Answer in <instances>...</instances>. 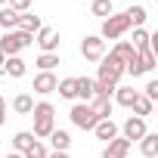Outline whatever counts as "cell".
<instances>
[{
    "label": "cell",
    "instance_id": "cell-1",
    "mask_svg": "<svg viewBox=\"0 0 158 158\" xmlns=\"http://www.w3.org/2000/svg\"><path fill=\"white\" fill-rule=\"evenodd\" d=\"M31 118H34V130H31L34 139H47V136L56 130V109H53V102H47V99L34 102Z\"/></svg>",
    "mask_w": 158,
    "mask_h": 158
},
{
    "label": "cell",
    "instance_id": "cell-2",
    "mask_svg": "<svg viewBox=\"0 0 158 158\" xmlns=\"http://www.w3.org/2000/svg\"><path fill=\"white\" fill-rule=\"evenodd\" d=\"M34 44V34H25V31H6L3 37H0V53L3 56H19L22 50H28Z\"/></svg>",
    "mask_w": 158,
    "mask_h": 158
},
{
    "label": "cell",
    "instance_id": "cell-3",
    "mask_svg": "<svg viewBox=\"0 0 158 158\" xmlns=\"http://www.w3.org/2000/svg\"><path fill=\"white\" fill-rule=\"evenodd\" d=\"M127 31H130V22H127V16H124V13H112L109 19H102L99 37H102V40H121Z\"/></svg>",
    "mask_w": 158,
    "mask_h": 158
},
{
    "label": "cell",
    "instance_id": "cell-4",
    "mask_svg": "<svg viewBox=\"0 0 158 158\" xmlns=\"http://www.w3.org/2000/svg\"><path fill=\"white\" fill-rule=\"evenodd\" d=\"M68 118H71V124L77 127V130H93L96 127V112L87 106V102H74L71 106V112H68Z\"/></svg>",
    "mask_w": 158,
    "mask_h": 158
},
{
    "label": "cell",
    "instance_id": "cell-5",
    "mask_svg": "<svg viewBox=\"0 0 158 158\" xmlns=\"http://www.w3.org/2000/svg\"><path fill=\"white\" fill-rule=\"evenodd\" d=\"M121 77H124V65L115 62L112 56H102V59H99V77H96V81L118 87V84H121Z\"/></svg>",
    "mask_w": 158,
    "mask_h": 158
},
{
    "label": "cell",
    "instance_id": "cell-6",
    "mask_svg": "<svg viewBox=\"0 0 158 158\" xmlns=\"http://www.w3.org/2000/svg\"><path fill=\"white\" fill-rule=\"evenodd\" d=\"M118 130H121V136H124L130 146H133V143H139V139L149 133V127H146V118H136V115H130V118H127V121H124Z\"/></svg>",
    "mask_w": 158,
    "mask_h": 158
},
{
    "label": "cell",
    "instance_id": "cell-7",
    "mask_svg": "<svg viewBox=\"0 0 158 158\" xmlns=\"http://www.w3.org/2000/svg\"><path fill=\"white\" fill-rule=\"evenodd\" d=\"M81 56H84L87 62H99V59L106 56V40H102L99 34L84 37V40H81Z\"/></svg>",
    "mask_w": 158,
    "mask_h": 158
},
{
    "label": "cell",
    "instance_id": "cell-8",
    "mask_svg": "<svg viewBox=\"0 0 158 158\" xmlns=\"http://www.w3.org/2000/svg\"><path fill=\"white\" fill-rule=\"evenodd\" d=\"M34 44L40 47V53H56V50H59V31L44 25V28L34 34Z\"/></svg>",
    "mask_w": 158,
    "mask_h": 158
},
{
    "label": "cell",
    "instance_id": "cell-9",
    "mask_svg": "<svg viewBox=\"0 0 158 158\" xmlns=\"http://www.w3.org/2000/svg\"><path fill=\"white\" fill-rule=\"evenodd\" d=\"M56 84H59V77H56L53 71H40V74H34L31 90L40 93V96H50V93H56Z\"/></svg>",
    "mask_w": 158,
    "mask_h": 158
},
{
    "label": "cell",
    "instance_id": "cell-10",
    "mask_svg": "<svg viewBox=\"0 0 158 158\" xmlns=\"http://www.w3.org/2000/svg\"><path fill=\"white\" fill-rule=\"evenodd\" d=\"M96 139H102V143H112L115 136H118V124L112 121V118H102V121H96V127L90 130Z\"/></svg>",
    "mask_w": 158,
    "mask_h": 158
},
{
    "label": "cell",
    "instance_id": "cell-11",
    "mask_svg": "<svg viewBox=\"0 0 158 158\" xmlns=\"http://www.w3.org/2000/svg\"><path fill=\"white\" fill-rule=\"evenodd\" d=\"M130 155V143L124 139V136H115L112 143H106V149H102V158H127Z\"/></svg>",
    "mask_w": 158,
    "mask_h": 158
},
{
    "label": "cell",
    "instance_id": "cell-12",
    "mask_svg": "<svg viewBox=\"0 0 158 158\" xmlns=\"http://www.w3.org/2000/svg\"><path fill=\"white\" fill-rule=\"evenodd\" d=\"M25 71H28V62L22 56H6L3 68H0V74H10V77H25Z\"/></svg>",
    "mask_w": 158,
    "mask_h": 158
},
{
    "label": "cell",
    "instance_id": "cell-13",
    "mask_svg": "<svg viewBox=\"0 0 158 158\" xmlns=\"http://www.w3.org/2000/svg\"><path fill=\"white\" fill-rule=\"evenodd\" d=\"M40 28H44V22H40V16H34V13H22L19 22H16V31H25V34H37Z\"/></svg>",
    "mask_w": 158,
    "mask_h": 158
},
{
    "label": "cell",
    "instance_id": "cell-14",
    "mask_svg": "<svg viewBox=\"0 0 158 158\" xmlns=\"http://www.w3.org/2000/svg\"><path fill=\"white\" fill-rule=\"evenodd\" d=\"M133 53H136V50H133V47H130V40H115V47H112V50H109V56H112V59H115V62H121V65H127V62H130V56H133Z\"/></svg>",
    "mask_w": 158,
    "mask_h": 158
},
{
    "label": "cell",
    "instance_id": "cell-15",
    "mask_svg": "<svg viewBox=\"0 0 158 158\" xmlns=\"http://www.w3.org/2000/svg\"><path fill=\"white\" fill-rule=\"evenodd\" d=\"M112 96H115L112 102H118V106H124V109H130V106H133V99L139 96V90H133V87H124V84H118Z\"/></svg>",
    "mask_w": 158,
    "mask_h": 158
},
{
    "label": "cell",
    "instance_id": "cell-16",
    "mask_svg": "<svg viewBox=\"0 0 158 158\" xmlns=\"http://www.w3.org/2000/svg\"><path fill=\"white\" fill-rule=\"evenodd\" d=\"M124 16H127L130 28H143V22L149 19V13H146V6H143V3H133V6H127V10H124Z\"/></svg>",
    "mask_w": 158,
    "mask_h": 158
},
{
    "label": "cell",
    "instance_id": "cell-17",
    "mask_svg": "<svg viewBox=\"0 0 158 158\" xmlns=\"http://www.w3.org/2000/svg\"><path fill=\"white\" fill-rule=\"evenodd\" d=\"M74 84H77V102H90L93 99V77H74Z\"/></svg>",
    "mask_w": 158,
    "mask_h": 158
},
{
    "label": "cell",
    "instance_id": "cell-18",
    "mask_svg": "<svg viewBox=\"0 0 158 158\" xmlns=\"http://www.w3.org/2000/svg\"><path fill=\"white\" fill-rule=\"evenodd\" d=\"M87 106L96 112V118H99V121H102V118H112V112H115V102H112V99H96V96H93Z\"/></svg>",
    "mask_w": 158,
    "mask_h": 158
},
{
    "label": "cell",
    "instance_id": "cell-19",
    "mask_svg": "<svg viewBox=\"0 0 158 158\" xmlns=\"http://www.w3.org/2000/svg\"><path fill=\"white\" fill-rule=\"evenodd\" d=\"M47 139H50L53 152H68V146H71V136H68V130H53Z\"/></svg>",
    "mask_w": 158,
    "mask_h": 158
},
{
    "label": "cell",
    "instance_id": "cell-20",
    "mask_svg": "<svg viewBox=\"0 0 158 158\" xmlns=\"http://www.w3.org/2000/svg\"><path fill=\"white\" fill-rule=\"evenodd\" d=\"M139 152H143V158H155L158 155V133H146L143 139H139Z\"/></svg>",
    "mask_w": 158,
    "mask_h": 158
},
{
    "label": "cell",
    "instance_id": "cell-21",
    "mask_svg": "<svg viewBox=\"0 0 158 158\" xmlns=\"http://www.w3.org/2000/svg\"><path fill=\"white\" fill-rule=\"evenodd\" d=\"M31 109H34V96L31 93H19L13 99V112L16 115H31Z\"/></svg>",
    "mask_w": 158,
    "mask_h": 158
},
{
    "label": "cell",
    "instance_id": "cell-22",
    "mask_svg": "<svg viewBox=\"0 0 158 158\" xmlns=\"http://www.w3.org/2000/svg\"><path fill=\"white\" fill-rule=\"evenodd\" d=\"M152 109H155V102H152V99H146L143 93H139V96L133 99V106H130V112H133L136 118H149V115H152Z\"/></svg>",
    "mask_w": 158,
    "mask_h": 158
},
{
    "label": "cell",
    "instance_id": "cell-23",
    "mask_svg": "<svg viewBox=\"0 0 158 158\" xmlns=\"http://www.w3.org/2000/svg\"><path fill=\"white\" fill-rule=\"evenodd\" d=\"M59 96L62 99H77V84H74V77H62V81L56 84Z\"/></svg>",
    "mask_w": 158,
    "mask_h": 158
},
{
    "label": "cell",
    "instance_id": "cell-24",
    "mask_svg": "<svg viewBox=\"0 0 158 158\" xmlns=\"http://www.w3.org/2000/svg\"><path fill=\"white\" fill-rule=\"evenodd\" d=\"M90 13L99 16V19H109V16L115 13V3H112V0H93V3H90Z\"/></svg>",
    "mask_w": 158,
    "mask_h": 158
},
{
    "label": "cell",
    "instance_id": "cell-25",
    "mask_svg": "<svg viewBox=\"0 0 158 158\" xmlns=\"http://www.w3.org/2000/svg\"><path fill=\"white\" fill-rule=\"evenodd\" d=\"M149 31L146 28H133V40H130V47L136 50V53H143V50H149Z\"/></svg>",
    "mask_w": 158,
    "mask_h": 158
},
{
    "label": "cell",
    "instance_id": "cell-26",
    "mask_svg": "<svg viewBox=\"0 0 158 158\" xmlns=\"http://www.w3.org/2000/svg\"><path fill=\"white\" fill-rule=\"evenodd\" d=\"M31 143H34V133H31V130H19V133L13 136V152H25Z\"/></svg>",
    "mask_w": 158,
    "mask_h": 158
},
{
    "label": "cell",
    "instance_id": "cell-27",
    "mask_svg": "<svg viewBox=\"0 0 158 158\" xmlns=\"http://www.w3.org/2000/svg\"><path fill=\"white\" fill-rule=\"evenodd\" d=\"M16 22H19V13H16V10H10V6L0 10V28L13 31V28H16Z\"/></svg>",
    "mask_w": 158,
    "mask_h": 158
},
{
    "label": "cell",
    "instance_id": "cell-28",
    "mask_svg": "<svg viewBox=\"0 0 158 158\" xmlns=\"http://www.w3.org/2000/svg\"><path fill=\"white\" fill-rule=\"evenodd\" d=\"M56 65H59V53H40L37 56V68L40 71H53Z\"/></svg>",
    "mask_w": 158,
    "mask_h": 158
},
{
    "label": "cell",
    "instance_id": "cell-29",
    "mask_svg": "<svg viewBox=\"0 0 158 158\" xmlns=\"http://www.w3.org/2000/svg\"><path fill=\"white\" fill-rule=\"evenodd\" d=\"M47 155H50V149H47L40 139H34V143H31V146L22 152V158H47Z\"/></svg>",
    "mask_w": 158,
    "mask_h": 158
},
{
    "label": "cell",
    "instance_id": "cell-30",
    "mask_svg": "<svg viewBox=\"0 0 158 158\" xmlns=\"http://www.w3.org/2000/svg\"><path fill=\"white\" fill-rule=\"evenodd\" d=\"M112 93H115V87H112V84L93 81V96H96V99H112Z\"/></svg>",
    "mask_w": 158,
    "mask_h": 158
},
{
    "label": "cell",
    "instance_id": "cell-31",
    "mask_svg": "<svg viewBox=\"0 0 158 158\" xmlns=\"http://www.w3.org/2000/svg\"><path fill=\"white\" fill-rule=\"evenodd\" d=\"M136 56H139V62H143V68H146V74H149V71L155 68V53H152V50H143V53H136Z\"/></svg>",
    "mask_w": 158,
    "mask_h": 158
},
{
    "label": "cell",
    "instance_id": "cell-32",
    "mask_svg": "<svg viewBox=\"0 0 158 158\" xmlns=\"http://www.w3.org/2000/svg\"><path fill=\"white\" fill-rule=\"evenodd\" d=\"M6 3H10V10H16V13L22 16V13H31V3H34V0H6Z\"/></svg>",
    "mask_w": 158,
    "mask_h": 158
},
{
    "label": "cell",
    "instance_id": "cell-33",
    "mask_svg": "<svg viewBox=\"0 0 158 158\" xmlns=\"http://www.w3.org/2000/svg\"><path fill=\"white\" fill-rule=\"evenodd\" d=\"M143 96H146V99H152V102L158 99V81H155V77H152V81L143 87Z\"/></svg>",
    "mask_w": 158,
    "mask_h": 158
},
{
    "label": "cell",
    "instance_id": "cell-34",
    "mask_svg": "<svg viewBox=\"0 0 158 158\" xmlns=\"http://www.w3.org/2000/svg\"><path fill=\"white\" fill-rule=\"evenodd\" d=\"M3 121H6V99L0 96V127H3Z\"/></svg>",
    "mask_w": 158,
    "mask_h": 158
},
{
    "label": "cell",
    "instance_id": "cell-35",
    "mask_svg": "<svg viewBox=\"0 0 158 158\" xmlns=\"http://www.w3.org/2000/svg\"><path fill=\"white\" fill-rule=\"evenodd\" d=\"M47 158H71V155H68V152H50Z\"/></svg>",
    "mask_w": 158,
    "mask_h": 158
},
{
    "label": "cell",
    "instance_id": "cell-36",
    "mask_svg": "<svg viewBox=\"0 0 158 158\" xmlns=\"http://www.w3.org/2000/svg\"><path fill=\"white\" fill-rule=\"evenodd\" d=\"M6 158H22V152H6Z\"/></svg>",
    "mask_w": 158,
    "mask_h": 158
},
{
    "label": "cell",
    "instance_id": "cell-37",
    "mask_svg": "<svg viewBox=\"0 0 158 158\" xmlns=\"http://www.w3.org/2000/svg\"><path fill=\"white\" fill-rule=\"evenodd\" d=\"M3 62H6V56H3V53H0V68H3Z\"/></svg>",
    "mask_w": 158,
    "mask_h": 158
},
{
    "label": "cell",
    "instance_id": "cell-38",
    "mask_svg": "<svg viewBox=\"0 0 158 158\" xmlns=\"http://www.w3.org/2000/svg\"><path fill=\"white\" fill-rule=\"evenodd\" d=\"M0 6H6V0H0Z\"/></svg>",
    "mask_w": 158,
    "mask_h": 158
}]
</instances>
